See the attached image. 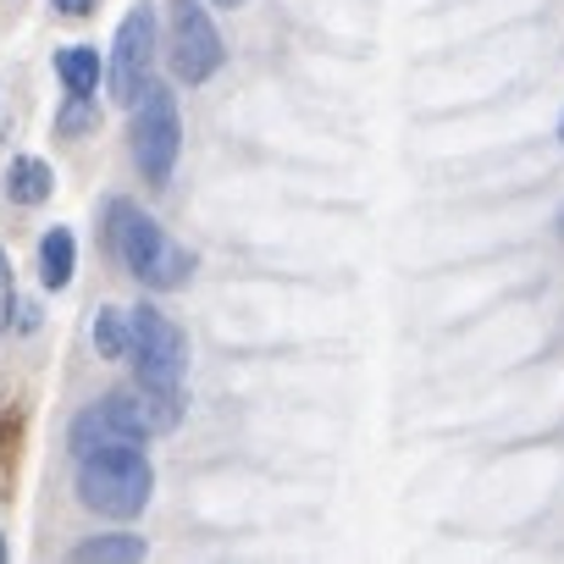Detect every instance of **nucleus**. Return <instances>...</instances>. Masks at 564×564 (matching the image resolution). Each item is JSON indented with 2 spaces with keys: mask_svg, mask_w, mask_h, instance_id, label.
<instances>
[{
  "mask_svg": "<svg viewBox=\"0 0 564 564\" xmlns=\"http://www.w3.org/2000/svg\"><path fill=\"white\" fill-rule=\"evenodd\" d=\"M150 487H155V470H150V459L133 437H117V443H100V448L78 454V498L89 509L111 514V520L144 514Z\"/></svg>",
  "mask_w": 564,
  "mask_h": 564,
  "instance_id": "nucleus-1",
  "label": "nucleus"
},
{
  "mask_svg": "<svg viewBox=\"0 0 564 564\" xmlns=\"http://www.w3.org/2000/svg\"><path fill=\"white\" fill-rule=\"evenodd\" d=\"M177 421H183V393H155V388H144V393H111L106 404H95L89 415H78L73 454H89V448L117 443V437L144 443L155 432H172Z\"/></svg>",
  "mask_w": 564,
  "mask_h": 564,
  "instance_id": "nucleus-2",
  "label": "nucleus"
},
{
  "mask_svg": "<svg viewBox=\"0 0 564 564\" xmlns=\"http://www.w3.org/2000/svg\"><path fill=\"white\" fill-rule=\"evenodd\" d=\"M111 243H117V254H122V265L144 282V289H183V276H188V249H177L166 232H161V221H150L139 205H128V199H117L111 205Z\"/></svg>",
  "mask_w": 564,
  "mask_h": 564,
  "instance_id": "nucleus-3",
  "label": "nucleus"
},
{
  "mask_svg": "<svg viewBox=\"0 0 564 564\" xmlns=\"http://www.w3.org/2000/svg\"><path fill=\"white\" fill-rule=\"evenodd\" d=\"M183 150V122H177V100L166 84H144V95L133 100V161L144 172V183H166Z\"/></svg>",
  "mask_w": 564,
  "mask_h": 564,
  "instance_id": "nucleus-4",
  "label": "nucleus"
},
{
  "mask_svg": "<svg viewBox=\"0 0 564 564\" xmlns=\"http://www.w3.org/2000/svg\"><path fill=\"white\" fill-rule=\"evenodd\" d=\"M133 322V366H139V388H155V393H183V371H188V344L183 333L155 311V305H139L128 311Z\"/></svg>",
  "mask_w": 564,
  "mask_h": 564,
  "instance_id": "nucleus-5",
  "label": "nucleus"
},
{
  "mask_svg": "<svg viewBox=\"0 0 564 564\" xmlns=\"http://www.w3.org/2000/svg\"><path fill=\"white\" fill-rule=\"evenodd\" d=\"M166 62H172V78H183V84H205L221 67V34L210 29L199 0H172V12H166Z\"/></svg>",
  "mask_w": 564,
  "mask_h": 564,
  "instance_id": "nucleus-6",
  "label": "nucleus"
},
{
  "mask_svg": "<svg viewBox=\"0 0 564 564\" xmlns=\"http://www.w3.org/2000/svg\"><path fill=\"white\" fill-rule=\"evenodd\" d=\"M150 62H155V7L139 0V7L122 18L117 45H111V100L133 106L150 84Z\"/></svg>",
  "mask_w": 564,
  "mask_h": 564,
  "instance_id": "nucleus-7",
  "label": "nucleus"
},
{
  "mask_svg": "<svg viewBox=\"0 0 564 564\" xmlns=\"http://www.w3.org/2000/svg\"><path fill=\"white\" fill-rule=\"evenodd\" d=\"M73 265H78V243L67 227H51L40 238V276H45V289H67L73 282Z\"/></svg>",
  "mask_w": 564,
  "mask_h": 564,
  "instance_id": "nucleus-8",
  "label": "nucleus"
},
{
  "mask_svg": "<svg viewBox=\"0 0 564 564\" xmlns=\"http://www.w3.org/2000/svg\"><path fill=\"white\" fill-rule=\"evenodd\" d=\"M51 188H56V177H51L45 161H34V155H18V161H12V172H7V194H12L18 205H45Z\"/></svg>",
  "mask_w": 564,
  "mask_h": 564,
  "instance_id": "nucleus-9",
  "label": "nucleus"
},
{
  "mask_svg": "<svg viewBox=\"0 0 564 564\" xmlns=\"http://www.w3.org/2000/svg\"><path fill=\"white\" fill-rule=\"evenodd\" d=\"M56 73H62L67 95H95V84H100V51L67 45V51H56Z\"/></svg>",
  "mask_w": 564,
  "mask_h": 564,
  "instance_id": "nucleus-10",
  "label": "nucleus"
},
{
  "mask_svg": "<svg viewBox=\"0 0 564 564\" xmlns=\"http://www.w3.org/2000/svg\"><path fill=\"white\" fill-rule=\"evenodd\" d=\"M144 553H150L144 536H128V531H117V536H95V542H78V547H73L78 564H95V558H100V564H111V558H117V564H133V558H144Z\"/></svg>",
  "mask_w": 564,
  "mask_h": 564,
  "instance_id": "nucleus-11",
  "label": "nucleus"
},
{
  "mask_svg": "<svg viewBox=\"0 0 564 564\" xmlns=\"http://www.w3.org/2000/svg\"><path fill=\"white\" fill-rule=\"evenodd\" d=\"M95 349H100L106 360H128V355H133V322H128L122 311H100V316H95Z\"/></svg>",
  "mask_w": 564,
  "mask_h": 564,
  "instance_id": "nucleus-12",
  "label": "nucleus"
},
{
  "mask_svg": "<svg viewBox=\"0 0 564 564\" xmlns=\"http://www.w3.org/2000/svg\"><path fill=\"white\" fill-rule=\"evenodd\" d=\"M89 122H95V111H89V95H73V106L56 117V128H62V133H84Z\"/></svg>",
  "mask_w": 564,
  "mask_h": 564,
  "instance_id": "nucleus-13",
  "label": "nucleus"
},
{
  "mask_svg": "<svg viewBox=\"0 0 564 564\" xmlns=\"http://www.w3.org/2000/svg\"><path fill=\"white\" fill-rule=\"evenodd\" d=\"M51 7H56L62 18H89V12H95V0H51Z\"/></svg>",
  "mask_w": 564,
  "mask_h": 564,
  "instance_id": "nucleus-14",
  "label": "nucleus"
},
{
  "mask_svg": "<svg viewBox=\"0 0 564 564\" xmlns=\"http://www.w3.org/2000/svg\"><path fill=\"white\" fill-rule=\"evenodd\" d=\"M216 7H243V0H216Z\"/></svg>",
  "mask_w": 564,
  "mask_h": 564,
  "instance_id": "nucleus-15",
  "label": "nucleus"
},
{
  "mask_svg": "<svg viewBox=\"0 0 564 564\" xmlns=\"http://www.w3.org/2000/svg\"><path fill=\"white\" fill-rule=\"evenodd\" d=\"M0 564H7V542H0Z\"/></svg>",
  "mask_w": 564,
  "mask_h": 564,
  "instance_id": "nucleus-16",
  "label": "nucleus"
},
{
  "mask_svg": "<svg viewBox=\"0 0 564 564\" xmlns=\"http://www.w3.org/2000/svg\"><path fill=\"white\" fill-rule=\"evenodd\" d=\"M0 271H7V254H0Z\"/></svg>",
  "mask_w": 564,
  "mask_h": 564,
  "instance_id": "nucleus-17",
  "label": "nucleus"
}]
</instances>
